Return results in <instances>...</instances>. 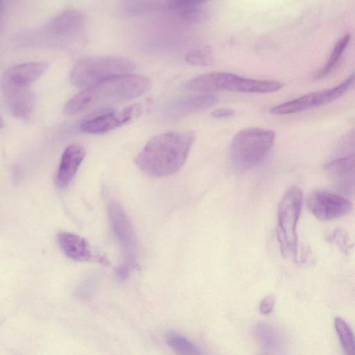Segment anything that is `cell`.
Returning <instances> with one entry per match:
<instances>
[{
	"label": "cell",
	"instance_id": "obj_23",
	"mask_svg": "<svg viewBox=\"0 0 355 355\" xmlns=\"http://www.w3.org/2000/svg\"><path fill=\"white\" fill-rule=\"evenodd\" d=\"M328 240L335 244L344 254H348L352 246L347 232L340 228L335 230L329 235Z\"/></svg>",
	"mask_w": 355,
	"mask_h": 355
},
{
	"label": "cell",
	"instance_id": "obj_19",
	"mask_svg": "<svg viewBox=\"0 0 355 355\" xmlns=\"http://www.w3.org/2000/svg\"><path fill=\"white\" fill-rule=\"evenodd\" d=\"M351 36L349 34L343 35L338 42L336 43L330 56L323 66L316 73L315 77L316 78H322L329 73H330L334 68L337 66L338 61L340 60L343 53L347 47L350 42Z\"/></svg>",
	"mask_w": 355,
	"mask_h": 355
},
{
	"label": "cell",
	"instance_id": "obj_12",
	"mask_svg": "<svg viewBox=\"0 0 355 355\" xmlns=\"http://www.w3.org/2000/svg\"><path fill=\"white\" fill-rule=\"evenodd\" d=\"M324 170L340 193L351 195L355 193V153L327 163Z\"/></svg>",
	"mask_w": 355,
	"mask_h": 355
},
{
	"label": "cell",
	"instance_id": "obj_16",
	"mask_svg": "<svg viewBox=\"0 0 355 355\" xmlns=\"http://www.w3.org/2000/svg\"><path fill=\"white\" fill-rule=\"evenodd\" d=\"M56 240L60 250L69 259L78 261H87L91 259V250L83 237L61 231L57 234Z\"/></svg>",
	"mask_w": 355,
	"mask_h": 355
},
{
	"label": "cell",
	"instance_id": "obj_24",
	"mask_svg": "<svg viewBox=\"0 0 355 355\" xmlns=\"http://www.w3.org/2000/svg\"><path fill=\"white\" fill-rule=\"evenodd\" d=\"M272 333L271 329L266 324L261 323L256 327L257 338L265 346L270 347L273 345L274 337Z\"/></svg>",
	"mask_w": 355,
	"mask_h": 355
},
{
	"label": "cell",
	"instance_id": "obj_20",
	"mask_svg": "<svg viewBox=\"0 0 355 355\" xmlns=\"http://www.w3.org/2000/svg\"><path fill=\"white\" fill-rule=\"evenodd\" d=\"M334 327L345 355H355V336L350 327L340 317L334 319Z\"/></svg>",
	"mask_w": 355,
	"mask_h": 355
},
{
	"label": "cell",
	"instance_id": "obj_3",
	"mask_svg": "<svg viewBox=\"0 0 355 355\" xmlns=\"http://www.w3.org/2000/svg\"><path fill=\"white\" fill-rule=\"evenodd\" d=\"M275 139V132L268 129L253 127L240 130L230 144L232 165L241 171L258 166L268 156Z\"/></svg>",
	"mask_w": 355,
	"mask_h": 355
},
{
	"label": "cell",
	"instance_id": "obj_22",
	"mask_svg": "<svg viewBox=\"0 0 355 355\" xmlns=\"http://www.w3.org/2000/svg\"><path fill=\"white\" fill-rule=\"evenodd\" d=\"M185 61L194 66H209L213 64L215 59L208 49H196L189 51L184 57Z\"/></svg>",
	"mask_w": 355,
	"mask_h": 355
},
{
	"label": "cell",
	"instance_id": "obj_5",
	"mask_svg": "<svg viewBox=\"0 0 355 355\" xmlns=\"http://www.w3.org/2000/svg\"><path fill=\"white\" fill-rule=\"evenodd\" d=\"M303 203V193L297 186L288 189L277 209V238L282 256L298 261L297 225Z\"/></svg>",
	"mask_w": 355,
	"mask_h": 355
},
{
	"label": "cell",
	"instance_id": "obj_8",
	"mask_svg": "<svg viewBox=\"0 0 355 355\" xmlns=\"http://www.w3.org/2000/svg\"><path fill=\"white\" fill-rule=\"evenodd\" d=\"M354 79L355 76L352 75L332 88L311 92L279 104L272 107L270 112L275 115H286L329 103L343 96L351 87Z\"/></svg>",
	"mask_w": 355,
	"mask_h": 355
},
{
	"label": "cell",
	"instance_id": "obj_10",
	"mask_svg": "<svg viewBox=\"0 0 355 355\" xmlns=\"http://www.w3.org/2000/svg\"><path fill=\"white\" fill-rule=\"evenodd\" d=\"M142 111L141 105H130L120 112L112 109H105L85 118L79 125L83 132L100 134L109 132L131 121Z\"/></svg>",
	"mask_w": 355,
	"mask_h": 355
},
{
	"label": "cell",
	"instance_id": "obj_26",
	"mask_svg": "<svg viewBox=\"0 0 355 355\" xmlns=\"http://www.w3.org/2000/svg\"><path fill=\"white\" fill-rule=\"evenodd\" d=\"M211 114L215 118H227L234 115V110L230 108L221 107L214 110Z\"/></svg>",
	"mask_w": 355,
	"mask_h": 355
},
{
	"label": "cell",
	"instance_id": "obj_13",
	"mask_svg": "<svg viewBox=\"0 0 355 355\" xmlns=\"http://www.w3.org/2000/svg\"><path fill=\"white\" fill-rule=\"evenodd\" d=\"M2 89L9 110L16 117L28 118L34 107L35 98L28 85L2 82Z\"/></svg>",
	"mask_w": 355,
	"mask_h": 355
},
{
	"label": "cell",
	"instance_id": "obj_25",
	"mask_svg": "<svg viewBox=\"0 0 355 355\" xmlns=\"http://www.w3.org/2000/svg\"><path fill=\"white\" fill-rule=\"evenodd\" d=\"M275 298L273 295H269L265 297L259 305V311L262 314L270 313L274 308Z\"/></svg>",
	"mask_w": 355,
	"mask_h": 355
},
{
	"label": "cell",
	"instance_id": "obj_4",
	"mask_svg": "<svg viewBox=\"0 0 355 355\" xmlns=\"http://www.w3.org/2000/svg\"><path fill=\"white\" fill-rule=\"evenodd\" d=\"M278 81L244 78L229 72H211L190 79L184 88L191 92L230 91L242 93L266 94L279 91Z\"/></svg>",
	"mask_w": 355,
	"mask_h": 355
},
{
	"label": "cell",
	"instance_id": "obj_7",
	"mask_svg": "<svg viewBox=\"0 0 355 355\" xmlns=\"http://www.w3.org/2000/svg\"><path fill=\"white\" fill-rule=\"evenodd\" d=\"M107 214L112 232L119 244L125 263L130 270L136 266L137 238L132 223L121 205L111 200L107 205Z\"/></svg>",
	"mask_w": 355,
	"mask_h": 355
},
{
	"label": "cell",
	"instance_id": "obj_21",
	"mask_svg": "<svg viewBox=\"0 0 355 355\" xmlns=\"http://www.w3.org/2000/svg\"><path fill=\"white\" fill-rule=\"evenodd\" d=\"M166 342L178 355H202L194 343L178 334H168Z\"/></svg>",
	"mask_w": 355,
	"mask_h": 355
},
{
	"label": "cell",
	"instance_id": "obj_18",
	"mask_svg": "<svg viewBox=\"0 0 355 355\" xmlns=\"http://www.w3.org/2000/svg\"><path fill=\"white\" fill-rule=\"evenodd\" d=\"M166 10L188 22H202L207 17V9L202 1H167Z\"/></svg>",
	"mask_w": 355,
	"mask_h": 355
},
{
	"label": "cell",
	"instance_id": "obj_15",
	"mask_svg": "<svg viewBox=\"0 0 355 355\" xmlns=\"http://www.w3.org/2000/svg\"><path fill=\"white\" fill-rule=\"evenodd\" d=\"M48 67L44 61L28 62L13 65L5 71L2 82L30 85L37 79Z\"/></svg>",
	"mask_w": 355,
	"mask_h": 355
},
{
	"label": "cell",
	"instance_id": "obj_6",
	"mask_svg": "<svg viewBox=\"0 0 355 355\" xmlns=\"http://www.w3.org/2000/svg\"><path fill=\"white\" fill-rule=\"evenodd\" d=\"M135 67V63L132 60L123 57H85L73 64L69 78L73 85L87 87L112 77L130 73Z\"/></svg>",
	"mask_w": 355,
	"mask_h": 355
},
{
	"label": "cell",
	"instance_id": "obj_17",
	"mask_svg": "<svg viewBox=\"0 0 355 355\" xmlns=\"http://www.w3.org/2000/svg\"><path fill=\"white\" fill-rule=\"evenodd\" d=\"M217 101L216 96L209 94L185 97L172 101L167 111L175 116L185 115L209 108Z\"/></svg>",
	"mask_w": 355,
	"mask_h": 355
},
{
	"label": "cell",
	"instance_id": "obj_1",
	"mask_svg": "<svg viewBox=\"0 0 355 355\" xmlns=\"http://www.w3.org/2000/svg\"><path fill=\"white\" fill-rule=\"evenodd\" d=\"M196 135L192 130H172L151 138L135 159L144 173L162 178L177 173L185 163Z\"/></svg>",
	"mask_w": 355,
	"mask_h": 355
},
{
	"label": "cell",
	"instance_id": "obj_14",
	"mask_svg": "<svg viewBox=\"0 0 355 355\" xmlns=\"http://www.w3.org/2000/svg\"><path fill=\"white\" fill-rule=\"evenodd\" d=\"M85 155L84 147L78 144H72L65 148L55 179L58 188L64 189L71 183Z\"/></svg>",
	"mask_w": 355,
	"mask_h": 355
},
{
	"label": "cell",
	"instance_id": "obj_11",
	"mask_svg": "<svg viewBox=\"0 0 355 355\" xmlns=\"http://www.w3.org/2000/svg\"><path fill=\"white\" fill-rule=\"evenodd\" d=\"M85 25L84 13L77 9H67L49 19L44 26L45 35L57 42H69L78 37Z\"/></svg>",
	"mask_w": 355,
	"mask_h": 355
},
{
	"label": "cell",
	"instance_id": "obj_9",
	"mask_svg": "<svg viewBox=\"0 0 355 355\" xmlns=\"http://www.w3.org/2000/svg\"><path fill=\"white\" fill-rule=\"evenodd\" d=\"M306 205L310 212L321 220L343 217L350 213L353 208L346 198L324 190L312 191L308 196Z\"/></svg>",
	"mask_w": 355,
	"mask_h": 355
},
{
	"label": "cell",
	"instance_id": "obj_2",
	"mask_svg": "<svg viewBox=\"0 0 355 355\" xmlns=\"http://www.w3.org/2000/svg\"><path fill=\"white\" fill-rule=\"evenodd\" d=\"M150 80L141 75L128 73L112 77L90 85L71 97L64 104L67 114L108 103L137 98L148 92Z\"/></svg>",
	"mask_w": 355,
	"mask_h": 355
}]
</instances>
